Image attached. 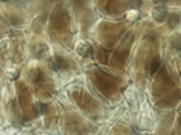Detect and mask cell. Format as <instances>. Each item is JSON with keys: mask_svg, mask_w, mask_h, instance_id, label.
I'll return each mask as SVG.
<instances>
[{"mask_svg": "<svg viewBox=\"0 0 181 135\" xmlns=\"http://www.w3.org/2000/svg\"><path fill=\"white\" fill-rule=\"evenodd\" d=\"M50 66L54 71H65L68 68V63L65 62V59H62L60 56H54V57L50 59Z\"/></svg>", "mask_w": 181, "mask_h": 135, "instance_id": "obj_1", "label": "cell"}, {"mask_svg": "<svg viewBox=\"0 0 181 135\" xmlns=\"http://www.w3.org/2000/svg\"><path fill=\"white\" fill-rule=\"evenodd\" d=\"M168 9L164 8V6H155L154 11H153V17H154L155 21H158V23H162L164 21L166 18H168Z\"/></svg>", "mask_w": 181, "mask_h": 135, "instance_id": "obj_2", "label": "cell"}, {"mask_svg": "<svg viewBox=\"0 0 181 135\" xmlns=\"http://www.w3.org/2000/svg\"><path fill=\"white\" fill-rule=\"evenodd\" d=\"M91 51H92V48H91V45L88 42H82L78 45V54H80L82 57H88V56L91 54Z\"/></svg>", "mask_w": 181, "mask_h": 135, "instance_id": "obj_3", "label": "cell"}, {"mask_svg": "<svg viewBox=\"0 0 181 135\" xmlns=\"http://www.w3.org/2000/svg\"><path fill=\"white\" fill-rule=\"evenodd\" d=\"M178 23H180V15L178 14H169L168 15V24H169V27H175Z\"/></svg>", "mask_w": 181, "mask_h": 135, "instance_id": "obj_4", "label": "cell"}, {"mask_svg": "<svg viewBox=\"0 0 181 135\" xmlns=\"http://www.w3.org/2000/svg\"><path fill=\"white\" fill-rule=\"evenodd\" d=\"M160 68V60L158 59H154L153 62H151V69H149V74L151 75H154L155 72H157V69Z\"/></svg>", "mask_w": 181, "mask_h": 135, "instance_id": "obj_5", "label": "cell"}, {"mask_svg": "<svg viewBox=\"0 0 181 135\" xmlns=\"http://www.w3.org/2000/svg\"><path fill=\"white\" fill-rule=\"evenodd\" d=\"M32 80H33L35 83H39V81L43 80V72H41V71H38V69L33 71V72H32Z\"/></svg>", "mask_w": 181, "mask_h": 135, "instance_id": "obj_6", "label": "cell"}, {"mask_svg": "<svg viewBox=\"0 0 181 135\" xmlns=\"http://www.w3.org/2000/svg\"><path fill=\"white\" fill-rule=\"evenodd\" d=\"M35 108H38V113H39V114H44V113L47 111V105H45V104H41V102H38V104L35 105Z\"/></svg>", "mask_w": 181, "mask_h": 135, "instance_id": "obj_7", "label": "cell"}, {"mask_svg": "<svg viewBox=\"0 0 181 135\" xmlns=\"http://www.w3.org/2000/svg\"><path fill=\"white\" fill-rule=\"evenodd\" d=\"M127 18L128 20H138V11L134 9V11H128L127 12Z\"/></svg>", "mask_w": 181, "mask_h": 135, "instance_id": "obj_8", "label": "cell"}, {"mask_svg": "<svg viewBox=\"0 0 181 135\" xmlns=\"http://www.w3.org/2000/svg\"><path fill=\"white\" fill-rule=\"evenodd\" d=\"M172 45L177 48L178 51H181V39H177V41H173L172 42Z\"/></svg>", "mask_w": 181, "mask_h": 135, "instance_id": "obj_9", "label": "cell"}]
</instances>
